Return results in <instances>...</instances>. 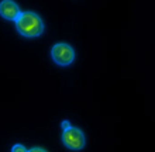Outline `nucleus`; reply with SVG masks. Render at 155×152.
<instances>
[{
  "instance_id": "20e7f679",
  "label": "nucleus",
  "mask_w": 155,
  "mask_h": 152,
  "mask_svg": "<svg viewBox=\"0 0 155 152\" xmlns=\"http://www.w3.org/2000/svg\"><path fill=\"white\" fill-rule=\"evenodd\" d=\"M21 14L20 7L12 0H3L0 3V16L10 21H16Z\"/></svg>"
},
{
  "instance_id": "7ed1b4c3",
  "label": "nucleus",
  "mask_w": 155,
  "mask_h": 152,
  "mask_svg": "<svg viewBox=\"0 0 155 152\" xmlns=\"http://www.w3.org/2000/svg\"><path fill=\"white\" fill-rule=\"evenodd\" d=\"M62 142L66 148L74 149V151H81V149L85 148L86 140L83 132L79 128L71 127L62 132Z\"/></svg>"
},
{
  "instance_id": "f257e3e1",
  "label": "nucleus",
  "mask_w": 155,
  "mask_h": 152,
  "mask_svg": "<svg viewBox=\"0 0 155 152\" xmlns=\"http://www.w3.org/2000/svg\"><path fill=\"white\" fill-rule=\"evenodd\" d=\"M16 28L18 34L27 38L40 37L44 33V23L41 17L34 11H21L16 21Z\"/></svg>"
},
{
  "instance_id": "f03ea898",
  "label": "nucleus",
  "mask_w": 155,
  "mask_h": 152,
  "mask_svg": "<svg viewBox=\"0 0 155 152\" xmlns=\"http://www.w3.org/2000/svg\"><path fill=\"white\" fill-rule=\"evenodd\" d=\"M51 57L54 62L59 66H68L75 61V51L74 48L66 42H58L51 50Z\"/></svg>"
},
{
  "instance_id": "0eeeda50",
  "label": "nucleus",
  "mask_w": 155,
  "mask_h": 152,
  "mask_svg": "<svg viewBox=\"0 0 155 152\" xmlns=\"http://www.w3.org/2000/svg\"><path fill=\"white\" fill-rule=\"evenodd\" d=\"M27 152H47V151H45V149H42V148H40V147H35V148L28 149Z\"/></svg>"
},
{
  "instance_id": "423d86ee",
  "label": "nucleus",
  "mask_w": 155,
  "mask_h": 152,
  "mask_svg": "<svg viewBox=\"0 0 155 152\" xmlns=\"http://www.w3.org/2000/svg\"><path fill=\"white\" fill-rule=\"evenodd\" d=\"M62 128H64V131L68 130V128H71V123L68 120H64V121H62Z\"/></svg>"
},
{
  "instance_id": "39448f33",
  "label": "nucleus",
  "mask_w": 155,
  "mask_h": 152,
  "mask_svg": "<svg viewBox=\"0 0 155 152\" xmlns=\"http://www.w3.org/2000/svg\"><path fill=\"white\" fill-rule=\"evenodd\" d=\"M27 151H28V149L25 148L24 145H21V144H16L12 148V152H27Z\"/></svg>"
}]
</instances>
